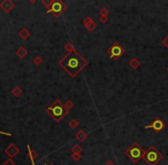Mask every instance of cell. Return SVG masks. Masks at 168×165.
Segmentation results:
<instances>
[{
  "label": "cell",
  "instance_id": "cell-1",
  "mask_svg": "<svg viewBox=\"0 0 168 165\" xmlns=\"http://www.w3.org/2000/svg\"><path fill=\"white\" fill-rule=\"evenodd\" d=\"M65 70L70 75L71 77H75L81 70L87 65V62L84 61L81 55L76 52H70L65 59H62L60 62Z\"/></svg>",
  "mask_w": 168,
  "mask_h": 165
},
{
  "label": "cell",
  "instance_id": "cell-2",
  "mask_svg": "<svg viewBox=\"0 0 168 165\" xmlns=\"http://www.w3.org/2000/svg\"><path fill=\"white\" fill-rule=\"evenodd\" d=\"M145 150L141 148V146L137 142H134L130 147L125 150V155L130 161H133L134 163H138L142 158H144Z\"/></svg>",
  "mask_w": 168,
  "mask_h": 165
},
{
  "label": "cell",
  "instance_id": "cell-3",
  "mask_svg": "<svg viewBox=\"0 0 168 165\" xmlns=\"http://www.w3.org/2000/svg\"><path fill=\"white\" fill-rule=\"evenodd\" d=\"M144 159L149 165H157L162 159V155L156 149V147L151 146L147 150H145Z\"/></svg>",
  "mask_w": 168,
  "mask_h": 165
},
{
  "label": "cell",
  "instance_id": "cell-4",
  "mask_svg": "<svg viewBox=\"0 0 168 165\" xmlns=\"http://www.w3.org/2000/svg\"><path fill=\"white\" fill-rule=\"evenodd\" d=\"M50 113H51V116L55 121H60L62 117L67 113V110H66V108L63 107V104L60 101H55L54 104L52 105V108L50 109Z\"/></svg>",
  "mask_w": 168,
  "mask_h": 165
},
{
  "label": "cell",
  "instance_id": "cell-5",
  "mask_svg": "<svg viewBox=\"0 0 168 165\" xmlns=\"http://www.w3.org/2000/svg\"><path fill=\"white\" fill-rule=\"evenodd\" d=\"M108 53H109V56H111L112 59H119L124 53V49L120 44L115 43L114 45H112V47L108 49Z\"/></svg>",
  "mask_w": 168,
  "mask_h": 165
},
{
  "label": "cell",
  "instance_id": "cell-6",
  "mask_svg": "<svg viewBox=\"0 0 168 165\" xmlns=\"http://www.w3.org/2000/svg\"><path fill=\"white\" fill-rule=\"evenodd\" d=\"M63 5H62L61 2L59 1V0H55L53 4H52V6H51V8L48 9L47 12L48 13H51V14H54V15H59V14H61L62 12H63Z\"/></svg>",
  "mask_w": 168,
  "mask_h": 165
},
{
  "label": "cell",
  "instance_id": "cell-7",
  "mask_svg": "<svg viewBox=\"0 0 168 165\" xmlns=\"http://www.w3.org/2000/svg\"><path fill=\"white\" fill-rule=\"evenodd\" d=\"M145 129H152V130H154L156 132H161L162 129H164V123L161 122L160 119H156L151 125L145 126Z\"/></svg>",
  "mask_w": 168,
  "mask_h": 165
},
{
  "label": "cell",
  "instance_id": "cell-8",
  "mask_svg": "<svg viewBox=\"0 0 168 165\" xmlns=\"http://www.w3.org/2000/svg\"><path fill=\"white\" fill-rule=\"evenodd\" d=\"M5 153H6V154H7L9 157H14L18 153V149L15 147L14 145H10V146H9V147L7 148L6 150H5Z\"/></svg>",
  "mask_w": 168,
  "mask_h": 165
},
{
  "label": "cell",
  "instance_id": "cell-9",
  "mask_svg": "<svg viewBox=\"0 0 168 165\" xmlns=\"http://www.w3.org/2000/svg\"><path fill=\"white\" fill-rule=\"evenodd\" d=\"M5 165H14V163H13L12 161H8V162H6V163H5Z\"/></svg>",
  "mask_w": 168,
  "mask_h": 165
},
{
  "label": "cell",
  "instance_id": "cell-10",
  "mask_svg": "<svg viewBox=\"0 0 168 165\" xmlns=\"http://www.w3.org/2000/svg\"><path fill=\"white\" fill-rule=\"evenodd\" d=\"M164 44L166 45V47H167V48H168V37H167V39H166V40L164 41Z\"/></svg>",
  "mask_w": 168,
  "mask_h": 165
}]
</instances>
